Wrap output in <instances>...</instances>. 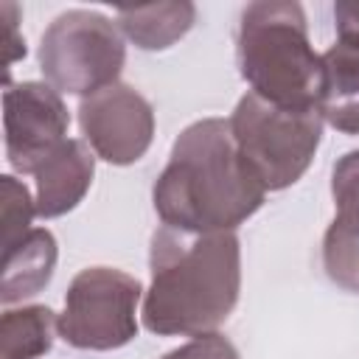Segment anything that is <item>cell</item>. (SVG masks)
<instances>
[{"mask_svg": "<svg viewBox=\"0 0 359 359\" xmlns=\"http://www.w3.org/2000/svg\"><path fill=\"white\" fill-rule=\"evenodd\" d=\"M337 31H359V0H339L334 6Z\"/></svg>", "mask_w": 359, "mask_h": 359, "instance_id": "19", "label": "cell"}, {"mask_svg": "<svg viewBox=\"0 0 359 359\" xmlns=\"http://www.w3.org/2000/svg\"><path fill=\"white\" fill-rule=\"evenodd\" d=\"M126 62V45L118 22L90 8L59 14L42 34L39 70L59 93L95 95L118 84Z\"/></svg>", "mask_w": 359, "mask_h": 359, "instance_id": "5", "label": "cell"}, {"mask_svg": "<svg viewBox=\"0 0 359 359\" xmlns=\"http://www.w3.org/2000/svg\"><path fill=\"white\" fill-rule=\"evenodd\" d=\"M320 59L323 90L317 112L337 132L359 135V31H342Z\"/></svg>", "mask_w": 359, "mask_h": 359, "instance_id": "10", "label": "cell"}, {"mask_svg": "<svg viewBox=\"0 0 359 359\" xmlns=\"http://www.w3.org/2000/svg\"><path fill=\"white\" fill-rule=\"evenodd\" d=\"M227 121L241 163L264 191H283L306 174L325 123L317 109H283L255 93L241 95Z\"/></svg>", "mask_w": 359, "mask_h": 359, "instance_id": "4", "label": "cell"}, {"mask_svg": "<svg viewBox=\"0 0 359 359\" xmlns=\"http://www.w3.org/2000/svg\"><path fill=\"white\" fill-rule=\"evenodd\" d=\"M331 196H334V224L359 238V149L342 154L331 171Z\"/></svg>", "mask_w": 359, "mask_h": 359, "instance_id": "15", "label": "cell"}, {"mask_svg": "<svg viewBox=\"0 0 359 359\" xmlns=\"http://www.w3.org/2000/svg\"><path fill=\"white\" fill-rule=\"evenodd\" d=\"M59 320L48 306L8 309L0 317V359H39L53 348Z\"/></svg>", "mask_w": 359, "mask_h": 359, "instance_id": "13", "label": "cell"}, {"mask_svg": "<svg viewBox=\"0 0 359 359\" xmlns=\"http://www.w3.org/2000/svg\"><path fill=\"white\" fill-rule=\"evenodd\" d=\"M143 286L112 266L81 269L65 294L59 337L81 351H115L137 337V303Z\"/></svg>", "mask_w": 359, "mask_h": 359, "instance_id": "6", "label": "cell"}, {"mask_svg": "<svg viewBox=\"0 0 359 359\" xmlns=\"http://www.w3.org/2000/svg\"><path fill=\"white\" fill-rule=\"evenodd\" d=\"M160 359H238V351H236V345L227 337L213 331V334L194 337L191 342L168 351Z\"/></svg>", "mask_w": 359, "mask_h": 359, "instance_id": "17", "label": "cell"}, {"mask_svg": "<svg viewBox=\"0 0 359 359\" xmlns=\"http://www.w3.org/2000/svg\"><path fill=\"white\" fill-rule=\"evenodd\" d=\"M3 22H6V73L11 70V65L17 59L25 56V39H20L14 31H17V14L20 8L14 3H3Z\"/></svg>", "mask_w": 359, "mask_h": 359, "instance_id": "18", "label": "cell"}, {"mask_svg": "<svg viewBox=\"0 0 359 359\" xmlns=\"http://www.w3.org/2000/svg\"><path fill=\"white\" fill-rule=\"evenodd\" d=\"M95 151L76 137H67L36 168V216L56 219L73 210L93 185Z\"/></svg>", "mask_w": 359, "mask_h": 359, "instance_id": "9", "label": "cell"}, {"mask_svg": "<svg viewBox=\"0 0 359 359\" xmlns=\"http://www.w3.org/2000/svg\"><path fill=\"white\" fill-rule=\"evenodd\" d=\"M151 283L143 325L160 337L213 334L241 292V247L233 230L188 233L157 227L151 236Z\"/></svg>", "mask_w": 359, "mask_h": 359, "instance_id": "1", "label": "cell"}, {"mask_svg": "<svg viewBox=\"0 0 359 359\" xmlns=\"http://www.w3.org/2000/svg\"><path fill=\"white\" fill-rule=\"evenodd\" d=\"M266 191L238 157L230 121L202 118L180 132L151 199L163 224L188 233H224L247 222Z\"/></svg>", "mask_w": 359, "mask_h": 359, "instance_id": "2", "label": "cell"}, {"mask_svg": "<svg viewBox=\"0 0 359 359\" xmlns=\"http://www.w3.org/2000/svg\"><path fill=\"white\" fill-rule=\"evenodd\" d=\"M236 59L241 79L252 87L250 93L283 109H317L323 90V59L309 42L300 3H250L241 11Z\"/></svg>", "mask_w": 359, "mask_h": 359, "instance_id": "3", "label": "cell"}, {"mask_svg": "<svg viewBox=\"0 0 359 359\" xmlns=\"http://www.w3.org/2000/svg\"><path fill=\"white\" fill-rule=\"evenodd\" d=\"M70 112L62 93L45 81L8 84L3 93L6 157L14 171L36 174V168L67 140Z\"/></svg>", "mask_w": 359, "mask_h": 359, "instance_id": "7", "label": "cell"}, {"mask_svg": "<svg viewBox=\"0 0 359 359\" xmlns=\"http://www.w3.org/2000/svg\"><path fill=\"white\" fill-rule=\"evenodd\" d=\"M196 22V6L188 0L118 8V28L140 50H165Z\"/></svg>", "mask_w": 359, "mask_h": 359, "instance_id": "12", "label": "cell"}, {"mask_svg": "<svg viewBox=\"0 0 359 359\" xmlns=\"http://www.w3.org/2000/svg\"><path fill=\"white\" fill-rule=\"evenodd\" d=\"M56 238L45 227H31L17 244L3 250V280H0V300L17 303L25 297L39 294L56 269Z\"/></svg>", "mask_w": 359, "mask_h": 359, "instance_id": "11", "label": "cell"}, {"mask_svg": "<svg viewBox=\"0 0 359 359\" xmlns=\"http://www.w3.org/2000/svg\"><path fill=\"white\" fill-rule=\"evenodd\" d=\"M323 266L337 286L359 292V238L334 222L323 238Z\"/></svg>", "mask_w": 359, "mask_h": 359, "instance_id": "14", "label": "cell"}, {"mask_svg": "<svg viewBox=\"0 0 359 359\" xmlns=\"http://www.w3.org/2000/svg\"><path fill=\"white\" fill-rule=\"evenodd\" d=\"M79 126L101 160L112 165H132L151 146L154 109L135 87L118 81L81 98Z\"/></svg>", "mask_w": 359, "mask_h": 359, "instance_id": "8", "label": "cell"}, {"mask_svg": "<svg viewBox=\"0 0 359 359\" xmlns=\"http://www.w3.org/2000/svg\"><path fill=\"white\" fill-rule=\"evenodd\" d=\"M0 208H3V250L17 244L36 216V199H31L28 188L11 174L0 177Z\"/></svg>", "mask_w": 359, "mask_h": 359, "instance_id": "16", "label": "cell"}]
</instances>
